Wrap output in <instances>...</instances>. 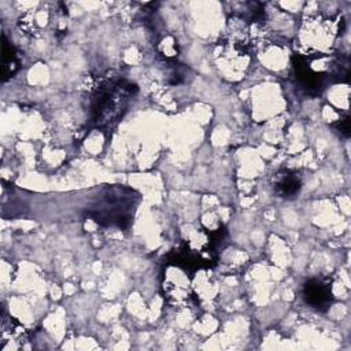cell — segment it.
Listing matches in <instances>:
<instances>
[{"mask_svg":"<svg viewBox=\"0 0 351 351\" xmlns=\"http://www.w3.org/2000/svg\"><path fill=\"white\" fill-rule=\"evenodd\" d=\"M136 88L121 80L106 81L97 88L92 103V122L100 129H111L126 111Z\"/></svg>","mask_w":351,"mask_h":351,"instance_id":"cell-1","label":"cell"},{"mask_svg":"<svg viewBox=\"0 0 351 351\" xmlns=\"http://www.w3.org/2000/svg\"><path fill=\"white\" fill-rule=\"evenodd\" d=\"M130 189L121 186L107 188L97 204L90 210V217L101 225H115L121 229H126L133 218L137 196Z\"/></svg>","mask_w":351,"mask_h":351,"instance_id":"cell-2","label":"cell"},{"mask_svg":"<svg viewBox=\"0 0 351 351\" xmlns=\"http://www.w3.org/2000/svg\"><path fill=\"white\" fill-rule=\"evenodd\" d=\"M304 300L314 308H326L330 304V287L321 280H310L304 284Z\"/></svg>","mask_w":351,"mask_h":351,"instance_id":"cell-3","label":"cell"},{"mask_svg":"<svg viewBox=\"0 0 351 351\" xmlns=\"http://www.w3.org/2000/svg\"><path fill=\"white\" fill-rule=\"evenodd\" d=\"M300 189V180L296 174H284L276 184V191L284 199L293 197Z\"/></svg>","mask_w":351,"mask_h":351,"instance_id":"cell-4","label":"cell"},{"mask_svg":"<svg viewBox=\"0 0 351 351\" xmlns=\"http://www.w3.org/2000/svg\"><path fill=\"white\" fill-rule=\"evenodd\" d=\"M16 70H18L16 55L14 53L12 48L5 43V38H4V45H3V77H4V80L11 77Z\"/></svg>","mask_w":351,"mask_h":351,"instance_id":"cell-5","label":"cell"}]
</instances>
